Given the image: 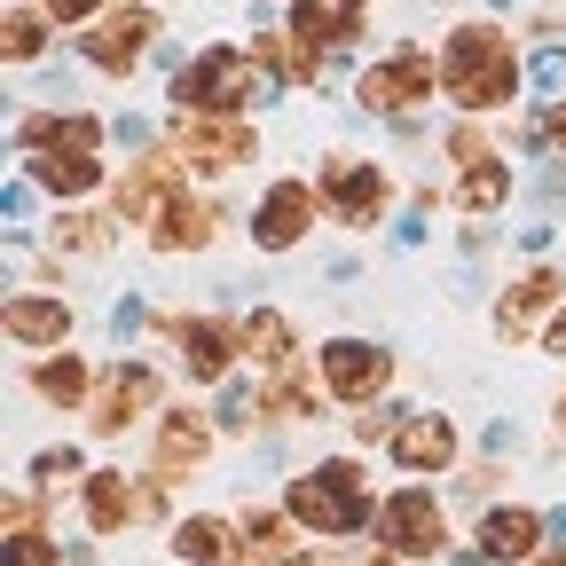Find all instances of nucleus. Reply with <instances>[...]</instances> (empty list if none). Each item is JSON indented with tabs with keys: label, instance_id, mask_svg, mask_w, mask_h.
Listing matches in <instances>:
<instances>
[{
	"label": "nucleus",
	"instance_id": "obj_1",
	"mask_svg": "<svg viewBox=\"0 0 566 566\" xmlns=\"http://www.w3.org/2000/svg\"><path fill=\"white\" fill-rule=\"evenodd\" d=\"M441 71H449V95L464 111H495V103H512V87H520V63H512L504 32H488V24H464L441 48Z\"/></svg>",
	"mask_w": 566,
	"mask_h": 566
},
{
	"label": "nucleus",
	"instance_id": "obj_2",
	"mask_svg": "<svg viewBox=\"0 0 566 566\" xmlns=\"http://www.w3.org/2000/svg\"><path fill=\"white\" fill-rule=\"evenodd\" d=\"M292 520L315 527V535H354L370 520V488H363V464H323L307 480H292Z\"/></svg>",
	"mask_w": 566,
	"mask_h": 566
},
{
	"label": "nucleus",
	"instance_id": "obj_3",
	"mask_svg": "<svg viewBox=\"0 0 566 566\" xmlns=\"http://www.w3.org/2000/svg\"><path fill=\"white\" fill-rule=\"evenodd\" d=\"M244 95H260V55H237V48H205L197 63H181V80H174L181 111H237Z\"/></svg>",
	"mask_w": 566,
	"mask_h": 566
},
{
	"label": "nucleus",
	"instance_id": "obj_4",
	"mask_svg": "<svg viewBox=\"0 0 566 566\" xmlns=\"http://www.w3.org/2000/svg\"><path fill=\"white\" fill-rule=\"evenodd\" d=\"M441 80H449V71L424 55V48H401V55H386V63L363 71V103H370V111H409V103L433 95Z\"/></svg>",
	"mask_w": 566,
	"mask_h": 566
},
{
	"label": "nucleus",
	"instance_id": "obj_5",
	"mask_svg": "<svg viewBox=\"0 0 566 566\" xmlns=\"http://www.w3.org/2000/svg\"><path fill=\"white\" fill-rule=\"evenodd\" d=\"M378 527H386V543H394V551H409V558L441 551V535H449V520H441V495H433V488H401V495H386Z\"/></svg>",
	"mask_w": 566,
	"mask_h": 566
},
{
	"label": "nucleus",
	"instance_id": "obj_6",
	"mask_svg": "<svg viewBox=\"0 0 566 566\" xmlns=\"http://www.w3.org/2000/svg\"><path fill=\"white\" fill-rule=\"evenodd\" d=\"M323 378H331L338 401H370V394L394 378V354L370 346V338H331V346H323Z\"/></svg>",
	"mask_w": 566,
	"mask_h": 566
},
{
	"label": "nucleus",
	"instance_id": "obj_7",
	"mask_svg": "<svg viewBox=\"0 0 566 566\" xmlns=\"http://www.w3.org/2000/svg\"><path fill=\"white\" fill-rule=\"evenodd\" d=\"M323 197H331L338 221L370 229L378 212H386V174H378V166H363V158H331V166H323Z\"/></svg>",
	"mask_w": 566,
	"mask_h": 566
},
{
	"label": "nucleus",
	"instance_id": "obj_8",
	"mask_svg": "<svg viewBox=\"0 0 566 566\" xmlns=\"http://www.w3.org/2000/svg\"><path fill=\"white\" fill-rule=\"evenodd\" d=\"M307 221H315V189H307V181H275V189H268V205L252 212V244L292 252V244L307 237Z\"/></svg>",
	"mask_w": 566,
	"mask_h": 566
},
{
	"label": "nucleus",
	"instance_id": "obj_9",
	"mask_svg": "<svg viewBox=\"0 0 566 566\" xmlns=\"http://www.w3.org/2000/svg\"><path fill=\"white\" fill-rule=\"evenodd\" d=\"M394 464L401 472H449L457 464V424L449 417H401L394 424Z\"/></svg>",
	"mask_w": 566,
	"mask_h": 566
},
{
	"label": "nucleus",
	"instance_id": "obj_10",
	"mask_svg": "<svg viewBox=\"0 0 566 566\" xmlns=\"http://www.w3.org/2000/svg\"><path fill=\"white\" fill-rule=\"evenodd\" d=\"M181 158L205 166V174L244 166V158H252V126H237V118H189V126H181Z\"/></svg>",
	"mask_w": 566,
	"mask_h": 566
},
{
	"label": "nucleus",
	"instance_id": "obj_11",
	"mask_svg": "<svg viewBox=\"0 0 566 566\" xmlns=\"http://www.w3.org/2000/svg\"><path fill=\"white\" fill-rule=\"evenodd\" d=\"M150 9H111L95 32H87V63H103V71H126V63H142V48H150Z\"/></svg>",
	"mask_w": 566,
	"mask_h": 566
},
{
	"label": "nucleus",
	"instance_id": "obj_12",
	"mask_svg": "<svg viewBox=\"0 0 566 566\" xmlns=\"http://www.w3.org/2000/svg\"><path fill=\"white\" fill-rule=\"evenodd\" d=\"M174 346H181V363H189V378L197 386H212V378H229V363H237V331H221V323H174Z\"/></svg>",
	"mask_w": 566,
	"mask_h": 566
},
{
	"label": "nucleus",
	"instance_id": "obj_13",
	"mask_svg": "<svg viewBox=\"0 0 566 566\" xmlns=\"http://www.w3.org/2000/svg\"><path fill=\"white\" fill-rule=\"evenodd\" d=\"M150 401H158V378L142 370V363L111 370V378H103V394H95V433H118V424H134Z\"/></svg>",
	"mask_w": 566,
	"mask_h": 566
},
{
	"label": "nucleus",
	"instance_id": "obj_14",
	"mask_svg": "<svg viewBox=\"0 0 566 566\" xmlns=\"http://www.w3.org/2000/svg\"><path fill=\"white\" fill-rule=\"evenodd\" d=\"M181 197V166L174 158H142L126 181H118V221H150L158 205H174Z\"/></svg>",
	"mask_w": 566,
	"mask_h": 566
},
{
	"label": "nucleus",
	"instance_id": "obj_15",
	"mask_svg": "<svg viewBox=\"0 0 566 566\" xmlns=\"http://www.w3.org/2000/svg\"><path fill=\"white\" fill-rule=\"evenodd\" d=\"M205 449H212L205 417H197V409H174L166 433H158V480H189V472L205 464Z\"/></svg>",
	"mask_w": 566,
	"mask_h": 566
},
{
	"label": "nucleus",
	"instance_id": "obj_16",
	"mask_svg": "<svg viewBox=\"0 0 566 566\" xmlns=\"http://www.w3.org/2000/svg\"><path fill=\"white\" fill-rule=\"evenodd\" d=\"M0 331H9L17 346H63L71 338V307L63 300H9L0 307Z\"/></svg>",
	"mask_w": 566,
	"mask_h": 566
},
{
	"label": "nucleus",
	"instance_id": "obj_17",
	"mask_svg": "<svg viewBox=\"0 0 566 566\" xmlns=\"http://www.w3.org/2000/svg\"><path fill=\"white\" fill-rule=\"evenodd\" d=\"M174 551H181L189 566H244V551H252V543H237V527H229V520H181Z\"/></svg>",
	"mask_w": 566,
	"mask_h": 566
},
{
	"label": "nucleus",
	"instance_id": "obj_18",
	"mask_svg": "<svg viewBox=\"0 0 566 566\" xmlns=\"http://www.w3.org/2000/svg\"><path fill=\"white\" fill-rule=\"evenodd\" d=\"M158 252H197V244H212V205H189V197H174L166 212H158Z\"/></svg>",
	"mask_w": 566,
	"mask_h": 566
},
{
	"label": "nucleus",
	"instance_id": "obj_19",
	"mask_svg": "<svg viewBox=\"0 0 566 566\" xmlns=\"http://www.w3.org/2000/svg\"><path fill=\"white\" fill-rule=\"evenodd\" d=\"M535 535H543L535 512H488L480 520V551L488 558H535Z\"/></svg>",
	"mask_w": 566,
	"mask_h": 566
},
{
	"label": "nucleus",
	"instance_id": "obj_20",
	"mask_svg": "<svg viewBox=\"0 0 566 566\" xmlns=\"http://www.w3.org/2000/svg\"><path fill=\"white\" fill-rule=\"evenodd\" d=\"M363 9L370 0H300V17H292V32L315 48V40H346L354 24H363Z\"/></svg>",
	"mask_w": 566,
	"mask_h": 566
},
{
	"label": "nucleus",
	"instance_id": "obj_21",
	"mask_svg": "<svg viewBox=\"0 0 566 566\" xmlns=\"http://www.w3.org/2000/svg\"><path fill=\"white\" fill-rule=\"evenodd\" d=\"M237 346L252 354V363L283 370V363H292V323H283L275 307H260V315H244V323H237Z\"/></svg>",
	"mask_w": 566,
	"mask_h": 566
},
{
	"label": "nucleus",
	"instance_id": "obj_22",
	"mask_svg": "<svg viewBox=\"0 0 566 566\" xmlns=\"http://www.w3.org/2000/svg\"><path fill=\"white\" fill-rule=\"evenodd\" d=\"M87 520H95V535H118V527L134 520V488H126V472H87Z\"/></svg>",
	"mask_w": 566,
	"mask_h": 566
},
{
	"label": "nucleus",
	"instance_id": "obj_23",
	"mask_svg": "<svg viewBox=\"0 0 566 566\" xmlns=\"http://www.w3.org/2000/svg\"><path fill=\"white\" fill-rule=\"evenodd\" d=\"M103 126L95 118H24V150H95Z\"/></svg>",
	"mask_w": 566,
	"mask_h": 566
},
{
	"label": "nucleus",
	"instance_id": "obj_24",
	"mask_svg": "<svg viewBox=\"0 0 566 566\" xmlns=\"http://www.w3.org/2000/svg\"><path fill=\"white\" fill-rule=\"evenodd\" d=\"M32 181H48V189H63V197H80V189L103 181V166H95L87 150H48V158H32Z\"/></svg>",
	"mask_w": 566,
	"mask_h": 566
},
{
	"label": "nucleus",
	"instance_id": "obj_25",
	"mask_svg": "<svg viewBox=\"0 0 566 566\" xmlns=\"http://www.w3.org/2000/svg\"><path fill=\"white\" fill-rule=\"evenodd\" d=\"M551 300H558V275H551V268H543V275H527L520 292L504 300V315H495V323H504V338H520V331H527V323H535Z\"/></svg>",
	"mask_w": 566,
	"mask_h": 566
},
{
	"label": "nucleus",
	"instance_id": "obj_26",
	"mask_svg": "<svg viewBox=\"0 0 566 566\" xmlns=\"http://www.w3.org/2000/svg\"><path fill=\"white\" fill-rule=\"evenodd\" d=\"M260 409H275V417H315V378L300 370V363H283L275 370V386H268V401Z\"/></svg>",
	"mask_w": 566,
	"mask_h": 566
},
{
	"label": "nucleus",
	"instance_id": "obj_27",
	"mask_svg": "<svg viewBox=\"0 0 566 566\" xmlns=\"http://www.w3.org/2000/svg\"><path fill=\"white\" fill-rule=\"evenodd\" d=\"M504 189H512V174H504V166L472 158V174L457 181V205H464V212H495V205H504Z\"/></svg>",
	"mask_w": 566,
	"mask_h": 566
},
{
	"label": "nucleus",
	"instance_id": "obj_28",
	"mask_svg": "<svg viewBox=\"0 0 566 566\" xmlns=\"http://www.w3.org/2000/svg\"><path fill=\"white\" fill-rule=\"evenodd\" d=\"M32 386H40L48 401H63V409H71V401L87 394V363H71V354H63V363H40V378H32Z\"/></svg>",
	"mask_w": 566,
	"mask_h": 566
},
{
	"label": "nucleus",
	"instance_id": "obj_29",
	"mask_svg": "<svg viewBox=\"0 0 566 566\" xmlns=\"http://www.w3.org/2000/svg\"><path fill=\"white\" fill-rule=\"evenodd\" d=\"M244 543H252V558H292V520L252 512V520H244Z\"/></svg>",
	"mask_w": 566,
	"mask_h": 566
},
{
	"label": "nucleus",
	"instance_id": "obj_30",
	"mask_svg": "<svg viewBox=\"0 0 566 566\" xmlns=\"http://www.w3.org/2000/svg\"><path fill=\"white\" fill-rule=\"evenodd\" d=\"M40 40H48V24H40V9H17L9 24H0V48H9V55H40Z\"/></svg>",
	"mask_w": 566,
	"mask_h": 566
},
{
	"label": "nucleus",
	"instance_id": "obj_31",
	"mask_svg": "<svg viewBox=\"0 0 566 566\" xmlns=\"http://www.w3.org/2000/svg\"><path fill=\"white\" fill-rule=\"evenodd\" d=\"M55 252H103V221H87V212H63V221H55Z\"/></svg>",
	"mask_w": 566,
	"mask_h": 566
},
{
	"label": "nucleus",
	"instance_id": "obj_32",
	"mask_svg": "<svg viewBox=\"0 0 566 566\" xmlns=\"http://www.w3.org/2000/svg\"><path fill=\"white\" fill-rule=\"evenodd\" d=\"M0 566H63V558L48 551V535H32V527H17V535H9V558H0Z\"/></svg>",
	"mask_w": 566,
	"mask_h": 566
},
{
	"label": "nucleus",
	"instance_id": "obj_33",
	"mask_svg": "<svg viewBox=\"0 0 566 566\" xmlns=\"http://www.w3.org/2000/svg\"><path fill=\"white\" fill-rule=\"evenodd\" d=\"M40 9H48V17H63V24H71V17H95V9H103V0H40Z\"/></svg>",
	"mask_w": 566,
	"mask_h": 566
},
{
	"label": "nucleus",
	"instance_id": "obj_34",
	"mask_svg": "<svg viewBox=\"0 0 566 566\" xmlns=\"http://www.w3.org/2000/svg\"><path fill=\"white\" fill-rule=\"evenodd\" d=\"M543 134H551V142H558V150H566V103H558V111L543 118Z\"/></svg>",
	"mask_w": 566,
	"mask_h": 566
},
{
	"label": "nucleus",
	"instance_id": "obj_35",
	"mask_svg": "<svg viewBox=\"0 0 566 566\" xmlns=\"http://www.w3.org/2000/svg\"><path fill=\"white\" fill-rule=\"evenodd\" d=\"M551 354H566V315H558V323H551Z\"/></svg>",
	"mask_w": 566,
	"mask_h": 566
},
{
	"label": "nucleus",
	"instance_id": "obj_36",
	"mask_svg": "<svg viewBox=\"0 0 566 566\" xmlns=\"http://www.w3.org/2000/svg\"><path fill=\"white\" fill-rule=\"evenodd\" d=\"M535 566H566V558H558V551H543V558H535Z\"/></svg>",
	"mask_w": 566,
	"mask_h": 566
},
{
	"label": "nucleus",
	"instance_id": "obj_37",
	"mask_svg": "<svg viewBox=\"0 0 566 566\" xmlns=\"http://www.w3.org/2000/svg\"><path fill=\"white\" fill-rule=\"evenodd\" d=\"M558 424H566V401H558Z\"/></svg>",
	"mask_w": 566,
	"mask_h": 566
}]
</instances>
